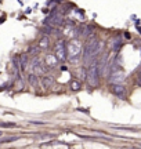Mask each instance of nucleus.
Returning a JSON list of instances; mask_svg holds the SVG:
<instances>
[{"label": "nucleus", "mask_w": 141, "mask_h": 149, "mask_svg": "<svg viewBox=\"0 0 141 149\" xmlns=\"http://www.w3.org/2000/svg\"><path fill=\"white\" fill-rule=\"evenodd\" d=\"M66 50H68V59L70 62H76L80 58V55L83 54V47L77 40H72L66 44Z\"/></svg>", "instance_id": "obj_2"}, {"label": "nucleus", "mask_w": 141, "mask_h": 149, "mask_svg": "<svg viewBox=\"0 0 141 149\" xmlns=\"http://www.w3.org/2000/svg\"><path fill=\"white\" fill-rule=\"evenodd\" d=\"M54 54L57 55V58L60 59V62H65V59H68V50H66L65 43L62 42V40L55 43Z\"/></svg>", "instance_id": "obj_4"}, {"label": "nucleus", "mask_w": 141, "mask_h": 149, "mask_svg": "<svg viewBox=\"0 0 141 149\" xmlns=\"http://www.w3.org/2000/svg\"><path fill=\"white\" fill-rule=\"evenodd\" d=\"M53 84V79L49 77V76H43V86L44 87H50Z\"/></svg>", "instance_id": "obj_13"}, {"label": "nucleus", "mask_w": 141, "mask_h": 149, "mask_svg": "<svg viewBox=\"0 0 141 149\" xmlns=\"http://www.w3.org/2000/svg\"><path fill=\"white\" fill-rule=\"evenodd\" d=\"M49 47H50V39L47 36H43L40 39V42H39V48L46 50V48H49Z\"/></svg>", "instance_id": "obj_11"}, {"label": "nucleus", "mask_w": 141, "mask_h": 149, "mask_svg": "<svg viewBox=\"0 0 141 149\" xmlns=\"http://www.w3.org/2000/svg\"><path fill=\"white\" fill-rule=\"evenodd\" d=\"M0 126H3V127H14V124H13V123H1Z\"/></svg>", "instance_id": "obj_15"}, {"label": "nucleus", "mask_w": 141, "mask_h": 149, "mask_svg": "<svg viewBox=\"0 0 141 149\" xmlns=\"http://www.w3.org/2000/svg\"><path fill=\"white\" fill-rule=\"evenodd\" d=\"M57 62H60V59L57 58L55 54H47L46 58H44V65H47L49 68H54Z\"/></svg>", "instance_id": "obj_8"}, {"label": "nucleus", "mask_w": 141, "mask_h": 149, "mask_svg": "<svg viewBox=\"0 0 141 149\" xmlns=\"http://www.w3.org/2000/svg\"><path fill=\"white\" fill-rule=\"evenodd\" d=\"M103 46H104V43L100 42L94 35L90 37H87L86 44H84V47H83V54H82V55H83V65H84V68H87V66L96 59V57H97L98 54L101 53Z\"/></svg>", "instance_id": "obj_1"}, {"label": "nucleus", "mask_w": 141, "mask_h": 149, "mask_svg": "<svg viewBox=\"0 0 141 149\" xmlns=\"http://www.w3.org/2000/svg\"><path fill=\"white\" fill-rule=\"evenodd\" d=\"M94 35V28L90 26V25H87V26H83L82 29H79V36L84 37V39H87V37H90Z\"/></svg>", "instance_id": "obj_9"}, {"label": "nucleus", "mask_w": 141, "mask_h": 149, "mask_svg": "<svg viewBox=\"0 0 141 149\" xmlns=\"http://www.w3.org/2000/svg\"><path fill=\"white\" fill-rule=\"evenodd\" d=\"M70 87H72V90H79L80 88V81L77 80V81H72V84H70Z\"/></svg>", "instance_id": "obj_14"}, {"label": "nucleus", "mask_w": 141, "mask_h": 149, "mask_svg": "<svg viewBox=\"0 0 141 149\" xmlns=\"http://www.w3.org/2000/svg\"><path fill=\"white\" fill-rule=\"evenodd\" d=\"M62 21H64V18H62V15H61L60 13H53V14L46 19V25H50V26H53V28H57V26H60L61 24H62Z\"/></svg>", "instance_id": "obj_5"}, {"label": "nucleus", "mask_w": 141, "mask_h": 149, "mask_svg": "<svg viewBox=\"0 0 141 149\" xmlns=\"http://www.w3.org/2000/svg\"><path fill=\"white\" fill-rule=\"evenodd\" d=\"M125 79H126V74H125V72H122V70H115V72H112L111 76H109L111 84H112V83H123Z\"/></svg>", "instance_id": "obj_7"}, {"label": "nucleus", "mask_w": 141, "mask_h": 149, "mask_svg": "<svg viewBox=\"0 0 141 149\" xmlns=\"http://www.w3.org/2000/svg\"><path fill=\"white\" fill-rule=\"evenodd\" d=\"M120 46H122V39H120L119 36H116L112 39V42H111V47H112V50H119Z\"/></svg>", "instance_id": "obj_10"}, {"label": "nucleus", "mask_w": 141, "mask_h": 149, "mask_svg": "<svg viewBox=\"0 0 141 149\" xmlns=\"http://www.w3.org/2000/svg\"><path fill=\"white\" fill-rule=\"evenodd\" d=\"M140 146H141V145H140Z\"/></svg>", "instance_id": "obj_17"}, {"label": "nucleus", "mask_w": 141, "mask_h": 149, "mask_svg": "<svg viewBox=\"0 0 141 149\" xmlns=\"http://www.w3.org/2000/svg\"><path fill=\"white\" fill-rule=\"evenodd\" d=\"M76 76H77V79L79 80L87 79V73H86V70H84V68H82L80 70H77V72H76Z\"/></svg>", "instance_id": "obj_12"}, {"label": "nucleus", "mask_w": 141, "mask_h": 149, "mask_svg": "<svg viewBox=\"0 0 141 149\" xmlns=\"http://www.w3.org/2000/svg\"><path fill=\"white\" fill-rule=\"evenodd\" d=\"M111 91H112V94H115V95L119 97V98H126V95H127L126 87L122 83H112Z\"/></svg>", "instance_id": "obj_6"}, {"label": "nucleus", "mask_w": 141, "mask_h": 149, "mask_svg": "<svg viewBox=\"0 0 141 149\" xmlns=\"http://www.w3.org/2000/svg\"><path fill=\"white\" fill-rule=\"evenodd\" d=\"M137 84H138V86L141 87V73L138 74V77H137Z\"/></svg>", "instance_id": "obj_16"}, {"label": "nucleus", "mask_w": 141, "mask_h": 149, "mask_svg": "<svg viewBox=\"0 0 141 149\" xmlns=\"http://www.w3.org/2000/svg\"><path fill=\"white\" fill-rule=\"evenodd\" d=\"M100 66H98V61L94 59L91 64L89 65V69H87V83L91 86V87H96L98 86V76H100Z\"/></svg>", "instance_id": "obj_3"}]
</instances>
